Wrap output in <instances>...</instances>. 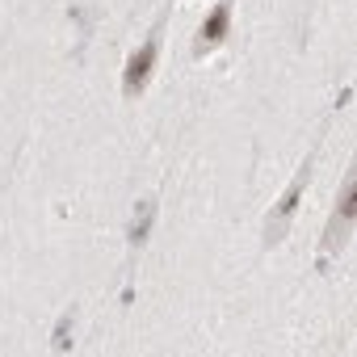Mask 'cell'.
<instances>
[{"mask_svg":"<svg viewBox=\"0 0 357 357\" xmlns=\"http://www.w3.org/2000/svg\"><path fill=\"white\" fill-rule=\"evenodd\" d=\"M155 55H160V30L126 59V76H122V89H126V97H135V93H143V84H147V76H151V68H155Z\"/></svg>","mask_w":357,"mask_h":357,"instance_id":"1","label":"cell"},{"mask_svg":"<svg viewBox=\"0 0 357 357\" xmlns=\"http://www.w3.org/2000/svg\"><path fill=\"white\" fill-rule=\"evenodd\" d=\"M307 176H311V164H303L298 168V176H294V181H290V190L282 194V202H278V215L269 219V227H265V240L273 244L282 231H286V223L294 219V211H298V198H303V185H307Z\"/></svg>","mask_w":357,"mask_h":357,"instance_id":"2","label":"cell"},{"mask_svg":"<svg viewBox=\"0 0 357 357\" xmlns=\"http://www.w3.org/2000/svg\"><path fill=\"white\" fill-rule=\"evenodd\" d=\"M353 202H357V185H353V181H344L340 211L332 215V223H328V236H324V252H332L336 244H344V236H349V223H353Z\"/></svg>","mask_w":357,"mask_h":357,"instance_id":"3","label":"cell"},{"mask_svg":"<svg viewBox=\"0 0 357 357\" xmlns=\"http://www.w3.org/2000/svg\"><path fill=\"white\" fill-rule=\"evenodd\" d=\"M227 26H231V9H227V5H219V9L202 22V34H198V55H206L211 47H219V43L227 38Z\"/></svg>","mask_w":357,"mask_h":357,"instance_id":"4","label":"cell"},{"mask_svg":"<svg viewBox=\"0 0 357 357\" xmlns=\"http://www.w3.org/2000/svg\"><path fill=\"white\" fill-rule=\"evenodd\" d=\"M151 215H155V206L143 202V215H139L135 227H130V244H143V236H147V227H151Z\"/></svg>","mask_w":357,"mask_h":357,"instance_id":"5","label":"cell"}]
</instances>
